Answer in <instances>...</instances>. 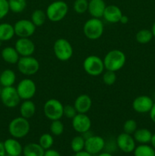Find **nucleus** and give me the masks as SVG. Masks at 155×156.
<instances>
[{
  "instance_id": "obj_20",
  "label": "nucleus",
  "mask_w": 155,
  "mask_h": 156,
  "mask_svg": "<svg viewBox=\"0 0 155 156\" xmlns=\"http://www.w3.org/2000/svg\"><path fill=\"white\" fill-rule=\"evenodd\" d=\"M6 155L13 156H21L23 152V147L21 143L15 138L7 139L3 143Z\"/></svg>"
},
{
  "instance_id": "obj_26",
  "label": "nucleus",
  "mask_w": 155,
  "mask_h": 156,
  "mask_svg": "<svg viewBox=\"0 0 155 156\" xmlns=\"http://www.w3.org/2000/svg\"><path fill=\"white\" fill-rule=\"evenodd\" d=\"M15 35L14 25L5 22L0 24V41L5 42L12 40Z\"/></svg>"
},
{
  "instance_id": "obj_25",
  "label": "nucleus",
  "mask_w": 155,
  "mask_h": 156,
  "mask_svg": "<svg viewBox=\"0 0 155 156\" xmlns=\"http://www.w3.org/2000/svg\"><path fill=\"white\" fill-rule=\"evenodd\" d=\"M45 150L40 146L39 143H30L23 148L24 156H43Z\"/></svg>"
},
{
  "instance_id": "obj_17",
  "label": "nucleus",
  "mask_w": 155,
  "mask_h": 156,
  "mask_svg": "<svg viewBox=\"0 0 155 156\" xmlns=\"http://www.w3.org/2000/svg\"><path fill=\"white\" fill-rule=\"evenodd\" d=\"M122 15V12L119 6L115 5H106L105 9L103 18L110 24H116L119 22Z\"/></svg>"
},
{
  "instance_id": "obj_9",
  "label": "nucleus",
  "mask_w": 155,
  "mask_h": 156,
  "mask_svg": "<svg viewBox=\"0 0 155 156\" xmlns=\"http://www.w3.org/2000/svg\"><path fill=\"white\" fill-rule=\"evenodd\" d=\"M2 103L8 108H16L21 101V98L14 86L2 87L0 95Z\"/></svg>"
},
{
  "instance_id": "obj_49",
  "label": "nucleus",
  "mask_w": 155,
  "mask_h": 156,
  "mask_svg": "<svg viewBox=\"0 0 155 156\" xmlns=\"http://www.w3.org/2000/svg\"><path fill=\"white\" fill-rule=\"evenodd\" d=\"M6 156H13V155H6Z\"/></svg>"
},
{
  "instance_id": "obj_21",
  "label": "nucleus",
  "mask_w": 155,
  "mask_h": 156,
  "mask_svg": "<svg viewBox=\"0 0 155 156\" xmlns=\"http://www.w3.org/2000/svg\"><path fill=\"white\" fill-rule=\"evenodd\" d=\"M1 56L3 60L9 64H17L20 59V55L15 47H5L2 50Z\"/></svg>"
},
{
  "instance_id": "obj_4",
  "label": "nucleus",
  "mask_w": 155,
  "mask_h": 156,
  "mask_svg": "<svg viewBox=\"0 0 155 156\" xmlns=\"http://www.w3.org/2000/svg\"><path fill=\"white\" fill-rule=\"evenodd\" d=\"M104 31V25L100 18H91L87 20L83 26V32L87 38L91 41L99 39Z\"/></svg>"
},
{
  "instance_id": "obj_12",
  "label": "nucleus",
  "mask_w": 155,
  "mask_h": 156,
  "mask_svg": "<svg viewBox=\"0 0 155 156\" xmlns=\"http://www.w3.org/2000/svg\"><path fill=\"white\" fill-rule=\"evenodd\" d=\"M106 146V142L103 137L100 136L91 135L85 139L84 150L91 155L99 154Z\"/></svg>"
},
{
  "instance_id": "obj_35",
  "label": "nucleus",
  "mask_w": 155,
  "mask_h": 156,
  "mask_svg": "<svg viewBox=\"0 0 155 156\" xmlns=\"http://www.w3.org/2000/svg\"><path fill=\"white\" fill-rule=\"evenodd\" d=\"M137 129H138V123L134 119H129L125 121L123 124V132L130 135H133Z\"/></svg>"
},
{
  "instance_id": "obj_42",
  "label": "nucleus",
  "mask_w": 155,
  "mask_h": 156,
  "mask_svg": "<svg viewBox=\"0 0 155 156\" xmlns=\"http://www.w3.org/2000/svg\"><path fill=\"white\" fill-rule=\"evenodd\" d=\"M129 17H128L127 15H122V18H120L119 22L121 23V24H128V23H129Z\"/></svg>"
},
{
  "instance_id": "obj_43",
  "label": "nucleus",
  "mask_w": 155,
  "mask_h": 156,
  "mask_svg": "<svg viewBox=\"0 0 155 156\" xmlns=\"http://www.w3.org/2000/svg\"><path fill=\"white\" fill-rule=\"evenodd\" d=\"M0 156H6L4 145H3V143H2V142H0Z\"/></svg>"
},
{
  "instance_id": "obj_40",
  "label": "nucleus",
  "mask_w": 155,
  "mask_h": 156,
  "mask_svg": "<svg viewBox=\"0 0 155 156\" xmlns=\"http://www.w3.org/2000/svg\"><path fill=\"white\" fill-rule=\"evenodd\" d=\"M149 114H150V120H152V122H153V123H155V103L153 104V107H152V108L150 109Z\"/></svg>"
},
{
  "instance_id": "obj_24",
  "label": "nucleus",
  "mask_w": 155,
  "mask_h": 156,
  "mask_svg": "<svg viewBox=\"0 0 155 156\" xmlns=\"http://www.w3.org/2000/svg\"><path fill=\"white\" fill-rule=\"evenodd\" d=\"M152 136H153L152 133L145 128L137 129L133 133V137L135 142L140 144H148L151 141Z\"/></svg>"
},
{
  "instance_id": "obj_18",
  "label": "nucleus",
  "mask_w": 155,
  "mask_h": 156,
  "mask_svg": "<svg viewBox=\"0 0 155 156\" xmlns=\"http://www.w3.org/2000/svg\"><path fill=\"white\" fill-rule=\"evenodd\" d=\"M92 106V99L88 94H82L76 98L74 103L78 114H87Z\"/></svg>"
},
{
  "instance_id": "obj_16",
  "label": "nucleus",
  "mask_w": 155,
  "mask_h": 156,
  "mask_svg": "<svg viewBox=\"0 0 155 156\" xmlns=\"http://www.w3.org/2000/svg\"><path fill=\"white\" fill-rule=\"evenodd\" d=\"M153 104V100L149 96L139 95L134 99L132 106L135 112L138 114H145L150 112Z\"/></svg>"
},
{
  "instance_id": "obj_39",
  "label": "nucleus",
  "mask_w": 155,
  "mask_h": 156,
  "mask_svg": "<svg viewBox=\"0 0 155 156\" xmlns=\"http://www.w3.org/2000/svg\"><path fill=\"white\" fill-rule=\"evenodd\" d=\"M43 156H61V155L58 151L55 150V149H50L45 150Z\"/></svg>"
},
{
  "instance_id": "obj_32",
  "label": "nucleus",
  "mask_w": 155,
  "mask_h": 156,
  "mask_svg": "<svg viewBox=\"0 0 155 156\" xmlns=\"http://www.w3.org/2000/svg\"><path fill=\"white\" fill-rule=\"evenodd\" d=\"M39 143L41 147L44 150L51 149L52 146L54 144V139L52 134L50 133H43L40 136L39 139Z\"/></svg>"
},
{
  "instance_id": "obj_22",
  "label": "nucleus",
  "mask_w": 155,
  "mask_h": 156,
  "mask_svg": "<svg viewBox=\"0 0 155 156\" xmlns=\"http://www.w3.org/2000/svg\"><path fill=\"white\" fill-rule=\"evenodd\" d=\"M36 108L34 102L31 100H24L20 106V114L21 117L29 120L30 118L33 117L36 114Z\"/></svg>"
},
{
  "instance_id": "obj_2",
  "label": "nucleus",
  "mask_w": 155,
  "mask_h": 156,
  "mask_svg": "<svg viewBox=\"0 0 155 156\" xmlns=\"http://www.w3.org/2000/svg\"><path fill=\"white\" fill-rule=\"evenodd\" d=\"M68 12V5L62 0H57L50 3L46 8L47 19L53 22H59L65 18Z\"/></svg>"
},
{
  "instance_id": "obj_27",
  "label": "nucleus",
  "mask_w": 155,
  "mask_h": 156,
  "mask_svg": "<svg viewBox=\"0 0 155 156\" xmlns=\"http://www.w3.org/2000/svg\"><path fill=\"white\" fill-rule=\"evenodd\" d=\"M47 19L46 14L42 9H36L31 14L30 21L33 23L36 27H40L45 24Z\"/></svg>"
},
{
  "instance_id": "obj_13",
  "label": "nucleus",
  "mask_w": 155,
  "mask_h": 156,
  "mask_svg": "<svg viewBox=\"0 0 155 156\" xmlns=\"http://www.w3.org/2000/svg\"><path fill=\"white\" fill-rule=\"evenodd\" d=\"M71 126L78 133L84 134L91 129V120L86 114H77L71 119Z\"/></svg>"
},
{
  "instance_id": "obj_6",
  "label": "nucleus",
  "mask_w": 155,
  "mask_h": 156,
  "mask_svg": "<svg viewBox=\"0 0 155 156\" xmlns=\"http://www.w3.org/2000/svg\"><path fill=\"white\" fill-rule=\"evenodd\" d=\"M83 68L87 74L91 76H100L105 69L103 60L96 55H90L84 59Z\"/></svg>"
},
{
  "instance_id": "obj_29",
  "label": "nucleus",
  "mask_w": 155,
  "mask_h": 156,
  "mask_svg": "<svg viewBox=\"0 0 155 156\" xmlns=\"http://www.w3.org/2000/svg\"><path fill=\"white\" fill-rule=\"evenodd\" d=\"M134 156H155V149L147 144H141L136 146L133 151Z\"/></svg>"
},
{
  "instance_id": "obj_36",
  "label": "nucleus",
  "mask_w": 155,
  "mask_h": 156,
  "mask_svg": "<svg viewBox=\"0 0 155 156\" xmlns=\"http://www.w3.org/2000/svg\"><path fill=\"white\" fill-rule=\"evenodd\" d=\"M116 74L115 72L109 71V70H106V72L103 73V83L108 86H111V85H114L116 81Z\"/></svg>"
},
{
  "instance_id": "obj_48",
  "label": "nucleus",
  "mask_w": 155,
  "mask_h": 156,
  "mask_svg": "<svg viewBox=\"0 0 155 156\" xmlns=\"http://www.w3.org/2000/svg\"><path fill=\"white\" fill-rule=\"evenodd\" d=\"M1 91H2V88H1V85H0V95H1Z\"/></svg>"
},
{
  "instance_id": "obj_30",
  "label": "nucleus",
  "mask_w": 155,
  "mask_h": 156,
  "mask_svg": "<svg viewBox=\"0 0 155 156\" xmlns=\"http://www.w3.org/2000/svg\"><path fill=\"white\" fill-rule=\"evenodd\" d=\"M9 9L13 13H21L27 7V0H9Z\"/></svg>"
},
{
  "instance_id": "obj_10",
  "label": "nucleus",
  "mask_w": 155,
  "mask_h": 156,
  "mask_svg": "<svg viewBox=\"0 0 155 156\" xmlns=\"http://www.w3.org/2000/svg\"><path fill=\"white\" fill-rule=\"evenodd\" d=\"M17 91L21 100H31L36 92V85L30 79H24L18 82Z\"/></svg>"
},
{
  "instance_id": "obj_44",
  "label": "nucleus",
  "mask_w": 155,
  "mask_h": 156,
  "mask_svg": "<svg viewBox=\"0 0 155 156\" xmlns=\"http://www.w3.org/2000/svg\"><path fill=\"white\" fill-rule=\"evenodd\" d=\"M97 156H113L111 153L109 152H100V153L98 154Z\"/></svg>"
},
{
  "instance_id": "obj_7",
  "label": "nucleus",
  "mask_w": 155,
  "mask_h": 156,
  "mask_svg": "<svg viewBox=\"0 0 155 156\" xmlns=\"http://www.w3.org/2000/svg\"><path fill=\"white\" fill-rule=\"evenodd\" d=\"M63 109L62 102L56 98L49 99L43 105L44 115L51 121L60 120L63 117Z\"/></svg>"
},
{
  "instance_id": "obj_23",
  "label": "nucleus",
  "mask_w": 155,
  "mask_h": 156,
  "mask_svg": "<svg viewBox=\"0 0 155 156\" xmlns=\"http://www.w3.org/2000/svg\"><path fill=\"white\" fill-rule=\"evenodd\" d=\"M16 81V74L10 69L3 70L0 74V85L2 87L13 86Z\"/></svg>"
},
{
  "instance_id": "obj_34",
  "label": "nucleus",
  "mask_w": 155,
  "mask_h": 156,
  "mask_svg": "<svg viewBox=\"0 0 155 156\" xmlns=\"http://www.w3.org/2000/svg\"><path fill=\"white\" fill-rule=\"evenodd\" d=\"M73 9L78 14L85 13L88 9V0H75L73 5Z\"/></svg>"
},
{
  "instance_id": "obj_8",
  "label": "nucleus",
  "mask_w": 155,
  "mask_h": 156,
  "mask_svg": "<svg viewBox=\"0 0 155 156\" xmlns=\"http://www.w3.org/2000/svg\"><path fill=\"white\" fill-rule=\"evenodd\" d=\"M18 69L21 74L27 76H33L40 69V62L33 56H21L17 62Z\"/></svg>"
},
{
  "instance_id": "obj_3",
  "label": "nucleus",
  "mask_w": 155,
  "mask_h": 156,
  "mask_svg": "<svg viewBox=\"0 0 155 156\" xmlns=\"http://www.w3.org/2000/svg\"><path fill=\"white\" fill-rule=\"evenodd\" d=\"M30 129V122L27 119L18 117L12 119L9 124V133L13 138L22 139L29 133Z\"/></svg>"
},
{
  "instance_id": "obj_37",
  "label": "nucleus",
  "mask_w": 155,
  "mask_h": 156,
  "mask_svg": "<svg viewBox=\"0 0 155 156\" xmlns=\"http://www.w3.org/2000/svg\"><path fill=\"white\" fill-rule=\"evenodd\" d=\"M78 114L77 111L74 108V105H66L64 106L63 109V116L66 117L68 119H72L74 118Z\"/></svg>"
},
{
  "instance_id": "obj_11",
  "label": "nucleus",
  "mask_w": 155,
  "mask_h": 156,
  "mask_svg": "<svg viewBox=\"0 0 155 156\" xmlns=\"http://www.w3.org/2000/svg\"><path fill=\"white\" fill-rule=\"evenodd\" d=\"M36 26L30 20H18L14 24L15 35L18 37H30L36 31Z\"/></svg>"
},
{
  "instance_id": "obj_31",
  "label": "nucleus",
  "mask_w": 155,
  "mask_h": 156,
  "mask_svg": "<svg viewBox=\"0 0 155 156\" xmlns=\"http://www.w3.org/2000/svg\"><path fill=\"white\" fill-rule=\"evenodd\" d=\"M71 148L74 152H78L84 150L85 139L83 136H76L71 140Z\"/></svg>"
},
{
  "instance_id": "obj_41",
  "label": "nucleus",
  "mask_w": 155,
  "mask_h": 156,
  "mask_svg": "<svg viewBox=\"0 0 155 156\" xmlns=\"http://www.w3.org/2000/svg\"><path fill=\"white\" fill-rule=\"evenodd\" d=\"M74 156H93V155L90 154L89 152H88L87 151L82 150L81 151V152H76Z\"/></svg>"
},
{
  "instance_id": "obj_45",
  "label": "nucleus",
  "mask_w": 155,
  "mask_h": 156,
  "mask_svg": "<svg viewBox=\"0 0 155 156\" xmlns=\"http://www.w3.org/2000/svg\"><path fill=\"white\" fill-rule=\"evenodd\" d=\"M150 143H151L153 149H155V133L153 134V136H152V139H151V141H150Z\"/></svg>"
},
{
  "instance_id": "obj_33",
  "label": "nucleus",
  "mask_w": 155,
  "mask_h": 156,
  "mask_svg": "<svg viewBox=\"0 0 155 156\" xmlns=\"http://www.w3.org/2000/svg\"><path fill=\"white\" fill-rule=\"evenodd\" d=\"M50 130L52 135L59 136H61L64 133L65 126H64L63 123L60 120H53L50 123Z\"/></svg>"
},
{
  "instance_id": "obj_46",
  "label": "nucleus",
  "mask_w": 155,
  "mask_h": 156,
  "mask_svg": "<svg viewBox=\"0 0 155 156\" xmlns=\"http://www.w3.org/2000/svg\"><path fill=\"white\" fill-rule=\"evenodd\" d=\"M151 32H152V34H153V37H155V22L153 23V25H152V27H151Z\"/></svg>"
},
{
  "instance_id": "obj_14",
  "label": "nucleus",
  "mask_w": 155,
  "mask_h": 156,
  "mask_svg": "<svg viewBox=\"0 0 155 156\" xmlns=\"http://www.w3.org/2000/svg\"><path fill=\"white\" fill-rule=\"evenodd\" d=\"M15 48L19 53L20 56H33L36 47L30 37H19L15 44Z\"/></svg>"
},
{
  "instance_id": "obj_15",
  "label": "nucleus",
  "mask_w": 155,
  "mask_h": 156,
  "mask_svg": "<svg viewBox=\"0 0 155 156\" xmlns=\"http://www.w3.org/2000/svg\"><path fill=\"white\" fill-rule=\"evenodd\" d=\"M116 146L122 152L125 153L133 152L135 147V140L130 134L122 133L116 138Z\"/></svg>"
},
{
  "instance_id": "obj_47",
  "label": "nucleus",
  "mask_w": 155,
  "mask_h": 156,
  "mask_svg": "<svg viewBox=\"0 0 155 156\" xmlns=\"http://www.w3.org/2000/svg\"><path fill=\"white\" fill-rule=\"evenodd\" d=\"M2 41H0V47H2Z\"/></svg>"
},
{
  "instance_id": "obj_19",
  "label": "nucleus",
  "mask_w": 155,
  "mask_h": 156,
  "mask_svg": "<svg viewBox=\"0 0 155 156\" xmlns=\"http://www.w3.org/2000/svg\"><path fill=\"white\" fill-rule=\"evenodd\" d=\"M106 5L104 0H89L88 1V13L92 18H103Z\"/></svg>"
},
{
  "instance_id": "obj_38",
  "label": "nucleus",
  "mask_w": 155,
  "mask_h": 156,
  "mask_svg": "<svg viewBox=\"0 0 155 156\" xmlns=\"http://www.w3.org/2000/svg\"><path fill=\"white\" fill-rule=\"evenodd\" d=\"M9 12V0H0V20L3 19Z\"/></svg>"
},
{
  "instance_id": "obj_28",
  "label": "nucleus",
  "mask_w": 155,
  "mask_h": 156,
  "mask_svg": "<svg viewBox=\"0 0 155 156\" xmlns=\"http://www.w3.org/2000/svg\"><path fill=\"white\" fill-rule=\"evenodd\" d=\"M153 36L151 30L148 29H141L137 32L135 35V40L138 44H147L151 41Z\"/></svg>"
},
{
  "instance_id": "obj_1",
  "label": "nucleus",
  "mask_w": 155,
  "mask_h": 156,
  "mask_svg": "<svg viewBox=\"0 0 155 156\" xmlns=\"http://www.w3.org/2000/svg\"><path fill=\"white\" fill-rule=\"evenodd\" d=\"M103 60L105 69L115 73L124 67L126 62V56L122 50H112L105 55Z\"/></svg>"
},
{
  "instance_id": "obj_5",
  "label": "nucleus",
  "mask_w": 155,
  "mask_h": 156,
  "mask_svg": "<svg viewBox=\"0 0 155 156\" xmlns=\"http://www.w3.org/2000/svg\"><path fill=\"white\" fill-rule=\"evenodd\" d=\"M53 53L62 62L68 61L73 56V47L71 43L65 38H59L53 44Z\"/></svg>"
}]
</instances>
